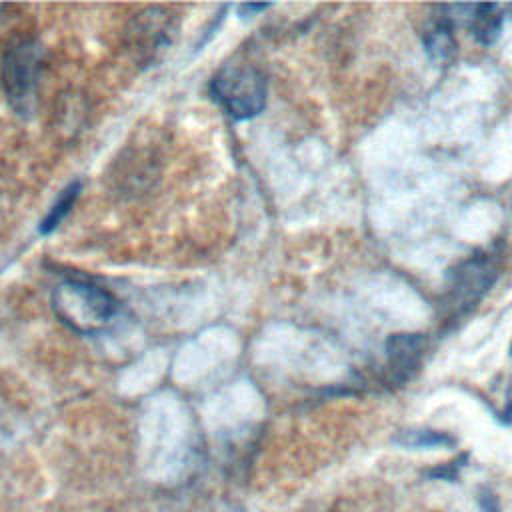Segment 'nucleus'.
Instances as JSON below:
<instances>
[{"instance_id":"obj_2","label":"nucleus","mask_w":512,"mask_h":512,"mask_svg":"<svg viewBox=\"0 0 512 512\" xmlns=\"http://www.w3.org/2000/svg\"><path fill=\"white\" fill-rule=\"evenodd\" d=\"M212 98L234 120H250L264 110L266 80L264 74L246 62L224 64L210 82Z\"/></svg>"},{"instance_id":"obj_8","label":"nucleus","mask_w":512,"mask_h":512,"mask_svg":"<svg viewBox=\"0 0 512 512\" xmlns=\"http://www.w3.org/2000/svg\"><path fill=\"white\" fill-rule=\"evenodd\" d=\"M394 444L408 450H434V448H454L458 438L446 430L436 428H404L394 438Z\"/></svg>"},{"instance_id":"obj_1","label":"nucleus","mask_w":512,"mask_h":512,"mask_svg":"<svg viewBox=\"0 0 512 512\" xmlns=\"http://www.w3.org/2000/svg\"><path fill=\"white\" fill-rule=\"evenodd\" d=\"M50 304L58 320L78 334H98L118 314V300L106 288L76 278L56 284Z\"/></svg>"},{"instance_id":"obj_5","label":"nucleus","mask_w":512,"mask_h":512,"mask_svg":"<svg viewBox=\"0 0 512 512\" xmlns=\"http://www.w3.org/2000/svg\"><path fill=\"white\" fill-rule=\"evenodd\" d=\"M424 348H426V336L420 332L390 334L384 346L390 380L398 384L410 380L420 368Z\"/></svg>"},{"instance_id":"obj_4","label":"nucleus","mask_w":512,"mask_h":512,"mask_svg":"<svg viewBox=\"0 0 512 512\" xmlns=\"http://www.w3.org/2000/svg\"><path fill=\"white\" fill-rule=\"evenodd\" d=\"M498 276V268L488 254H474L460 262L450 274L446 308L452 314H464L490 290Z\"/></svg>"},{"instance_id":"obj_3","label":"nucleus","mask_w":512,"mask_h":512,"mask_svg":"<svg viewBox=\"0 0 512 512\" xmlns=\"http://www.w3.org/2000/svg\"><path fill=\"white\" fill-rule=\"evenodd\" d=\"M42 68V46L34 38L14 40L2 58V84L8 102L18 112H28L36 96Z\"/></svg>"},{"instance_id":"obj_12","label":"nucleus","mask_w":512,"mask_h":512,"mask_svg":"<svg viewBox=\"0 0 512 512\" xmlns=\"http://www.w3.org/2000/svg\"><path fill=\"white\" fill-rule=\"evenodd\" d=\"M268 8H270V4H242V6H238V12H240V16L246 18V14L264 12V10H268Z\"/></svg>"},{"instance_id":"obj_9","label":"nucleus","mask_w":512,"mask_h":512,"mask_svg":"<svg viewBox=\"0 0 512 512\" xmlns=\"http://www.w3.org/2000/svg\"><path fill=\"white\" fill-rule=\"evenodd\" d=\"M76 196H78V184H72L70 188H66V190L60 194L58 202L50 208V212H48V214H46V218L42 220L40 230H42V232H50V230H54V228L58 226V222L66 216V212L70 210V206L74 204Z\"/></svg>"},{"instance_id":"obj_7","label":"nucleus","mask_w":512,"mask_h":512,"mask_svg":"<svg viewBox=\"0 0 512 512\" xmlns=\"http://www.w3.org/2000/svg\"><path fill=\"white\" fill-rule=\"evenodd\" d=\"M502 10L504 8L500 4H472V6H464L466 14L456 18H466L470 34L482 46H490L500 36L502 22H504Z\"/></svg>"},{"instance_id":"obj_13","label":"nucleus","mask_w":512,"mask_h":512,"mask_svg":"<svg viewBox=\"0 0 512 512\" xmlns=\"http://www.w3.org/2000/svg\"><path fill=\"white\" fill-rule=\"evenodd\" d=\"M510 356H512V342H510Z\"/></svg>"},{"instance_id":"obj_6","label":"nucleus","mask_w":512,"mask_h":512,"mask_svg":"<svg viewBox=\"0 0 512 512\" xmlns=\"http://www.w3.org/2000/svg\"><path fill=\"white\" fill-rule=\"evenodd\" d=\"M422 44L428 54V58L440 66L448 64L456 56V36H454V20L450 14H444L436 20H432L422 34Z\"/></svg>"},{"instance_id":"obj_11","label":"nucleus","mask_w":512,"mask_h":512,"mask_svg":"<svg viewBox=\"0 0 512 512\" xmlns=\"http://www.w3.org/2000/svg\"><path fill=\"white\" fill-rule=\"evenodd\" d=\"M478 508L480 512H500V500L488 486L478 490Z\"/></svg>"},{"instance_id":"obj_10","label":"nucleus","mask_w":512,"mask_h":512,"mask_svg":"<svg viewBox=\"0 0 512 512\" xmlns=\"http://www.w3.org/2000/svg\"><path fill=\"white\" fill-rule=\"evenodd\" d=\"M468 462V454L462 452L460 456H456L454 460L450 462H444V464H436L432 468H428L424 474L432 480H446V482H456L460 478V470L466 466Z\"/></svg>"}]
</instances>
